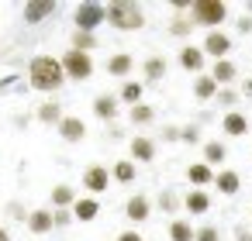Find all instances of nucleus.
Returning a JSON list of instances; mask_svg holds the SVG:
<instances>
[{"label":"nucleus","instance_id":"8","mask_svg":"<svg viewBox=\"0 0 252 241\" xmlns=\"http://www.w3.org/2000/svg\"><path fill=\"white\" fill-rule=\"evenodd\" d=\"M228 52H231V38H228L221 28L204 35V55H211L214 62H221V59H228Z\"/></svg>","mask_w":252,"mask_h":241},{"label":"nucleus","instance_id":"30","mask_svg":"<svg viewBox=\"0 0 252 241\" xmlns=\"http://www.w3.org/2000/svg\"><path fill=\"white\" fill-rule=\"evenodd\" d=\"M128 121H131V128H145V124L156 121V107L152 104H138V107L128 110Z\"/></svg>","mask_w":252,"mask_h":241},{"label":"nucleus","instance_id":"26","mask_svg":"<svg viewBox=\"0 0 252 241\" xmlns=\"http://www.w3.org/2000/svg\"><path fill=\"white\" fill-rule=\"evenodd\" d=\"M142 97H145V83H138V80H125L121 90H118V100H125V104H131V107L145 104Z\"/></svg>","mask_w":252,"mask_h":241},{"label":"nucleus","instance_id":"6","mask_svg":"<svg viewBox=\"0 0 252 241\" xmlns=\"http://www.w3.org/2000/svg\"><path fill=\"white\" fill-rule=\"evenodd\" d=\"M111 169L107 165H100V162H94V165H87L83 169V176H80V183H83V189L90 193V196H97V193H104L107 186H111Z\"/></svg>","mask_w":252,"mask_h":241},{"label":"nucleus","instance_id":"27","mask_svg":"<svg viewBox=\"0 0 252 241\" xmlns=\"http://www.w3.org/2000/svg\"><path fill=\"white\" fill-rule=\"evenodd\" d=\"M200 152H204V162L214 169V165H221L224 159H228V145L224 141H204L200 145Z\"/></svg>","mask_w":252,"mask_h":241},{"label":"nucleus","instance_id":"3","mask_svg":"<svg viewBox=\"0 0 252 241\" xmlns=\"http://www.w3.org/2000/svg\"><path fill=\"white\" fill-rule=\"evenodd\" d=\"M224 18H228V4H221V0H193L190 4V21L204 25L207 31H218Z\"/></svg>","mask_w":252,"mask_h":241},{"label":"nucleus","instance_id":"4","mask_svg":"<svg viewBox=\"0 0 252 241\" xmlns=\"http://www.w3.org/2000/svg\"><path fill=\"white\" fill-rule=\"evenodd\" d=\"M73 21H76V31H87V35H97L100 25H107V4H97V0H83L73 11Z\"/></svg>","mask_w":252,"mask_h":241},{"label":"nucleus","instance_id":"44","mask_svg":"<svg viewBox=\"0 0 252 241\" xmlns=\"http://www.w3.org/2000/svg\"><path fill=\"white\" fill-rule=\"evenodd\" d=\"M235 241H252V231H245V227H235Z\"/></svg>","mask_w":252,"mask_h":241},{"label":"nucleus","instance_id":"10","mask_svg":"<svg viewBox=\"0 0 252 241\" xmlns=\"http://www.w3.org/2000/svg\"><path fill=\"white\" fill-rule=\"evenodd\" d=\"M56 131H59V138L69 141V145H80V141L87 138V124H83V117H73V114H66L63 124H59Z\"/></svg>","mask_w":252,"mask_h":241},{"label":"nucleus","instance_id":"19","mask_svg":"<svg viewBox=\"0 0 252 241\" xmlns=\"http://www.w3.org/2000/svg\"><path fill=\"white\" fill-rule=\"evenodd\" d=\"M35 117H38L42 124H49V128H59L66 114H63V104H59V100H42L38 110H35Z\"/></svg>","mask_w":252,"mask_h":241},{"label":"nucleus","instance_id":"39","mask_svg":"<svg viewBox=\"0 0 252 241\" xmlns=\"http://www.w3.org/2000/svg\"><path fill=\"white\" fill-rule=\"evenodd\" d=\"M52 217H56V227H69L76 217H73V210H52Z\"/></svg>","mask_w":252,"mask_h":241},{"label":"nucleus","instance_id":"33","mask_svg":"<svg viewBox=\"0 0 252 241\" xmlns=\"http://www.w3.org/2000/svg\"><path fill=\"white\" fill-rule=\"evenodd\" d=\"M193 28H197V25H193L190 18H173V21H169V35H173V38H190Z\"/></svg>","mask_w":252,"mask_h":241},{"label":"nucleus","instance_id":"12","mask_svg":"<svg viewBox=\"0 0 252 241\" xmlns=\"http://www.w3.org/2000/svg\"><path fill=\"white\" fill-rule=\"evenodd\" d=\"M183 210H187L190 217L207 214V210H211V193H207V189H187V193H183Z\"/></svg>","mask_w":252,"mask_h":241},{"label":"nucleus","instance_id":"42","mask_svg":"<svg viewBox=\"0 0 252 241\" xmlns=\"http://www.w3.org/2000/svg\"><path fill=\"white\" fill-rule=\"evenodd\" d=\"M238 31L242 35H252V18H238Z\"/></svg>","mask_w":252,"mask_h":241},{"label":"nucleus","instance_id":"14","mask_svg":"<svg viewBox=\"0 0 252 241\" xmlns=\"http://www.w3.org/2000/svg\"><path fill=\"white\" fill-rule=\"evenodd\" d=\"M131 73H135V55H128V52H114V55L107 59V76H118V80L125 83Z\"/></svg>","mask_w":252,"mask_h":241},{"label":"nucleus","instance_id":"28","mask_svg":"<svg viewBox=\"0 0 252 241\" xmlns=\"http://www.w3.org/2000/svg\"><path fill=\"white\" fill-rule=\"evenodd\" d=\"M111 176H114V183L128 186V183H135V176H138V165H135L131 159H121V162H114V165H111Z\"/></svg>","mask_w":252,"mask_h":241},{"label":"nucleus","instance_id":"24","mask_svg":"<svg viewBox=\"0 0 252 241\" xmlns=\"http://www.w3.org/2000/svg\"><path fill=\"white\" fill-rule=\"evenodd\" d=\"M80 196H76V189L69 186V183H59V186H52V210H73V203H76Z\"/></svg>","mask_w":252,"mask_h":241},{"label":"nucleus","instance_id":"13","mask_svg":"<svg viewBox=\"0 0 252 241\" xmlns=\"http://www.w3.org/2000/svg\"><path fill=\"white\" fill-rule=\"evenodd\" d=\"M149 214H152V200H149L145 193H135V196L125 203V217H128L131 224H142V220H149Z\"/></svg>","mask_w":252,"mask_h":241},{"label":"nucleus","instance_id":"32","mask_svg":"<svg viewBox=\"0 0 252 241\" xmlns=\"http://www.w3.org/2000/svg\"><path fill=\"white\" fill-rule=\"evenodd\" d=\"M238 100H242V93H238V90H231V86L218 90V97H214V104H218V107H224V114H228V110H235V107H238Z\"/></svg>","mask_w":252,"mask_h":241},{"label":"nucleus","instance_id":"22","mask_svg":"<svg viewBox=\"0 0 252 241\" xmlns=\"http://www.w3.org/2000/svg\"><path fill=\"white\" fill-rule=\"evenodd\" d=\"M166 69H169V62H166V55H149L145 62H142V73H145V83H159L162 76H166Z\"/></svg>","mask_w":252,"mask_h":241},{"label":"nucleus","instance_id":"37","mask_svg":"<svg viewBox=\"0 0 252 241\" xmlns=\"http://www.w3.org/2000/svg\"><path fill=\"white\" fill-rule=\"evenodd\" d=\"M28 214H32V210H25V203H18V200L7 203V217H11V220H25V224H28Z\"/></svg>","mask_w":252,"mask_h":241},{"label":"nucleus","instance_id":"25","mask_svg":"<svg viewBox=\"0 0 252 241\" xmlns=\"http://www.w3.org/2000/svg\"><path fill=\"white\" fill-rule=\"evenodd\" d=\"M166 234H169V241H197V227L187 217H173Z\"/></svg>","mask_w":252,"mask_h":241},{"label":"nucleus","instance_id":"5","mask_svg":"<svg viewBox=\"0 0 252 241\" xmlns=\"http://www.w3.org/2000/svg\"><path fill=\"white\" fill-rule=\"evenodd\" d=\"M59 62H63V73H66V80H76V83H83V80H90V76H94V59H90V52L66 49V52L59 55Z\"/></svg>","mask_w":252,"mask_h":241},{"label":"nucleus","instance_id":"23","mask_svg":"<svg viewBox=\"0 0 252 241\" xmlns=\"http://www.w3.org/2000/svg\"><path fill=\"white\" fill-rule=\"evenodd\" d=\"M211 76L218 80V86L224 90V86H231L235 80H238V66L231 62V59H221V62H214L211 66Z\"/></svg>","mask_w":252,"mask_h":241},{"label":"nucleus","instance_id":"11","mask_svg":"<svg viewBox=\"0 0 252 241\" xmlns=\"http://www.w3.org/2000/svg\"><path fill=\"white\" fill-rule=\"evenodd\" d=\"M128 152H131V162H152L156 152H159V145H156V138L135 134V138L128 141Z\"/></svg>","mask_w":252,"mask_h":241},{"label":"nucleus","instance_id":"2","mask_svg":"<svg viewBox=\"0 0 252 241\" xmlns=\"http://www.w3.org/2000/svg\"><path fill=\"white\" fill-rule=\"evenodd\" d=\"M107 25L118 31H138V28H145V11H142V4H131V0H111Z\"/></svg>","mask_w":252,"mask_h":241},{"label":"nucleus","instance_id":"35","mask_svg":"<svg viewBox=\"0 0 252 241\" xmlns=\"http://www.w3.org/2000/svg\"><path fill=\"white\" fill-rule=\"evenodd\" d=\"M159 138H162V141H180V138H183V128H180V124H162V128H159Z\"/></svg>","mask_w":252,"mask_h":241},{"label":"nucleus","instance_id":"7","mask_svg":"<svg viewBox=\"0 0 252 241\" xmlns=\"http://www.w3.org/2000/svg\"><path fill=\"white\" fill-rule=\"evenodd\" d=\"M56 11H59L56 0H28V4L21 7V18H25V25H42V21L52 18Z\"/></svg>","mask_w":252,"mask_h":241},{"label":"nucleus","instance_id":"16","mask_svg":"<svg viewBox=\"0 0 252 241\" xmlns=\"http://www.w3.org/2000/svg\"><path fill=\"white\" fill-rule=\"evenodd\" d=\"M214 176H218V172H214V169H211L204 159L187 165V183H193V189H204V186H211V183H214Z\"/></svg>","mask_w":252,"mask_h":241},{"label":"nucleus","instance_id":"29","mask_svg":"<svg viewBox=\"0 0 252 241\" xmlns=\"http://www.w3.org/2000/svg\"><path fill=\"white\" fill-rule=\"evenodd\" d=\"M97 214H100L97 196H80V200L73 203V217H76V220H94Z\"/></svg>","mask_w":252,"mask_h":241},{"label":"nucleus","instance_id":"1","mask_svg":"<svg viewBox=\"0 0 252 241\" xmlns=\"http://www.w3.org/2000/svg\"><path fill=\"white\" fill-rule=\"evenodd\" d=\"M63 83H66V73H63V62L56 55L42 52V55H35L28 62V86L32 90H38V93H59Z\"/></svg>","mask_w":252,"mask_h":241},{"label":"nucleus","instance_id":"17","mask_svg":"<svg viewBox=\"0 0 252 241\" xmlns=\"http://www.w3.org/2000/svg\"><path fill=\"white\" fill-rule=\"evenodd\" d=\"M56 227V217H52V207H38L28 214V231L32 234H49Z\"/></svg>","mask_w":252,"mask_h":241},{"label":"nucleus","instance_id":"20","mask_svg":"<svg viewBox=\"0 0 252 241\" xmlns=\"http://www.w3.org/2000/svg\"><path fill=\"white\" fill-rule=\"evenodd\" d=\"M221 131H224L228 138H242V134L249 131V117H245L242 110H228V114L221 117Z\"/></svg>","mask_w":252,"mask_h":241},{"label":"nucleus","instance_id":"34","mask_svg":"<svg viewBox=\"0 0 252 241\" xmlns=\"http://www.w3.org/2000/svg\"><path fill=\"white\" fill-rule=\"evenodd\" d=\"M100 42H97V35H87V31H73V45L69 49H80V52H94Z\"/></svg>","mask_w":252,"mask_h":241},{"label":"nucleus","instance_id":"36","mask_svg":"<svg viewBox=\"0 0 252 241\" xmlns=\"http://www.w3.org/2000/svg\"><path fill=\"white\" fill-rule=\"evenodd\" d=\"M180 141H183V145H204V138H200V128H197V124H187Z\"/></svg>","mask_w":252,"mask_h":241},{"label":"nucleus","instance_id":"45","mask_svg":"<svg viewBox=\"0 0 252 241\" xmlns=\"http://www.w3.org/2000/svg\"><path fill=\"white\" fill-rule=\"evenodd\" d=\"M242 93H245V97H252V80H245V83H242Z\"/></svg>","mask_w":252,"mask_h":241},{"label":"nucleus","instance_id":"43","mask_svg":"<svg viewBox=\"0 0 252 241\" xmlns=\"http://www.w3.org/2000/svg\"><path fill=\"white\" fill-rule=\"evenodd\" d=\"M173 11L176 14H190V4H187V0H173Z\"/></svg>","mask_w":252,"mask_h":241},{"label":"nucleus","instance_id":"21","mask_svg":"<svg viewBox=\"0 0 252 241\" xmlns=\"http://www.w3.org/2000/svg\"><path fill=\"white\" fill-rule=\"evenodd\" d=\"M214 186H218L221 196H235V193L242 189V176H238L235 169H221V172L214 176Z\"/></svg>","mask_w":252,"mask_h":241},{"label":"nucleus","instance_id":"15","mask_svg":"<svg viewBox=\"0 0 252 241\" xmlns=\"http://www.w3.org/2000/svg\"><path fill=\"white\" fill-rule=\"evenodd\" d=\"M118 110H121V100H118V97H111V93L94 97V114H97L100 121L114 124V121H118Z\"/></svg>","mask_w":252,"mask_h":241},{"label":"nucleus","instance_id":"38","mask_svg":"<svg viewBox=\"0 0 252 241\" xmlns=\"http://www.w3.org/2000/svg\"><path fill=\"white\" fill-rule=\"evenodd\" d=\"M197 241H221V227H214V224L197 227Z\"/></svg>","mask_w":252,"mask_h":241},{"label":"nucleus","instance_id":"41","mask_svg":"<svg viewBox=\"0 0 252 241\" xmlns=\"http://www.w3.org/2000/svg\"><path fill=\"white\" fill-rule=\"evenodd\" d=\"M118 241H145V238H142L138 231H121V234H118Z\"/></svg>","mask_w":252,"mask_h":241},{"label":"nucleus","instance_id":"9","mask_svg":"<svg viewBox=\"0 0 252 241\" xmlns=\"http://www.w3.org/2000/svg\"><path fill=\"white\" fill-rule=\"evenodd\" d=\"M176 59H180V66H183L187 73H197V76L204 73V62H207L204 45H190V42H187V45H180V55H176Z\"/></svg>","mask_w":252,"mask_h":241},{"label":"nucleus","instance_id":"31","mask_svg":"<svg viewBox=\"0 0 252 241\" xmlns=\"http://www.w3.org/2000/svg\"><path fill=\"white\" fill-rule=\"evenodd\" d=\"M156 203H159L162 214H176V210H183V196H180L176 189H162V193L156 196Z\"/></svg>","mask_w":252,"mask_h":241},{"label":"nucleus","instance_id":"40","mask_svg":"<svg viewBox=\"0 0 252 241\" xmlns=\"http://www.w3.org/2000/svg\"><path fill=\"white\" fill-rule=\"evenodd\" d=\"M104 134H107L111 141H121V138H125V128H114V124H111V128H107Z\"/></svg>","mask_w":252,"mask_h":241},{"label":"nucleus","instance_id":"18","mask_svg":"<svg viewBox=\"0 0 252 241\" xmlns=\"http://www.w3.org/2000/svg\"><path fill=\"white\" fill-rule=\"evenodd\" d=\"M218 90H221V86H218V80H214L211 73H200V76H193V97H197V100H204V104L211 100V104H214Z\"/></svg>","mask_w":252,"mask_h":241},{"label":"nucleus","instance_id":"46","mask_svg":"<svg viewBox=\"0 0 252 241\" xmlns=\"http://www.w3.org/2000/svg\"><path fill=\"white\" fill-rule=\"evenodd\" d=\"M0 241H11V231L7 227H0Z\"/></svg>","mask_w":252,"mask_h":241}]
</instances>
